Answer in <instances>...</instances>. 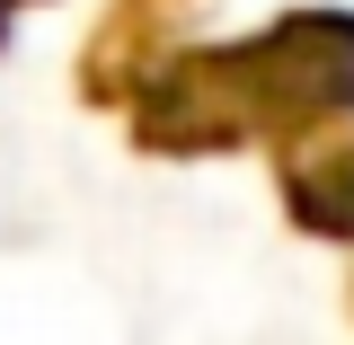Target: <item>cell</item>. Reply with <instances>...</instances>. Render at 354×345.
Returning a JSON list of instances; mask_svg holds the SVG:
<instances>
[{"label": "cell", "instance_id": "cell-1", "mask_svg": "<svg viewBox=\"0 0 354 345\" xmlns=\"http://www.w3.org/2000/svg\"><path fill=\"white\" fill-rule=\"evenodd\" d=\"M133 151L213 160V151H283L301 133L354 115V9H283L239 44H169L115 106Z\"/></svg>", "mask_w": 354, "mask_h": 345}, {"label": "cell", "instance_id": "cell-2", "mask_svg": "<svg viewBox=\"0 0 354 345\" xmlns=\"http://www.w3.org/2000/svg\"><path fill=\"white\" fill-rule=\"evenodd\" d=\"M274 186H283L292 230L354 248V115L301 133V142H283V151H274Z\"/></svg>", "mask_w": 354, "mask_h": 345}, {"label": "cell", "instance_id": "cell-3", "mask_svg": "<svg viewBox=\"0 0 354 345\" xmlns=\"http://www.w3.org/2000/svg\"><path fill=\"white\" fill-rule=\"evenodd\" d=\"M186 9H195V0H106V18H97L88 44H80V71H71L80 106H124V88L169 53Z\"/></svg>", "mask_w": 354, "mask_h": 345}, {"label": "cell", "instance_id": "cell-4", "mask_svg": "<svg viewBox=\"0 0 354 345\" xmlns=\"http://www.w3.org/2000/svg\"><path fill=\"white\" fill-rule=\"evenodd\" d=\"M27 9H44V0H0V53H9V36H18V18Z\"/></svg>", "mask_w": 354, "mask_h": 345}, {"label": "cell", "instance_id": "cell-5", "mask_svg": "<svg viewBox=\"0 0 354 345\" xmlns=\"http://www.w3.org/2000/svg\"><path fill=\"white\" fill-rule=\"evenodd\" d=\"M346 301H354V292H346Z\"/></svg>", "mask_w": 354, "mask_h": 345}]
</instances>
